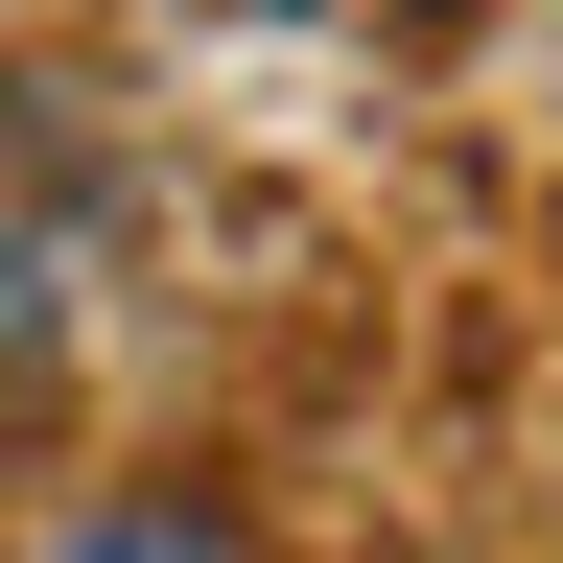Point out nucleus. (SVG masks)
<instances>
[{
	"instance_id": "f257e3e1",
	"label": "nucleus",
	"mask_w": 563,
	"mask_h": 563,
	"mask_svg": "<svg viewBox=\"0 0 563 563\" xmlns=\"http://www.w3.org/2000/svg\"><path fill=\"white\" fill-rule=\"evenodd\" d=\"M47 306H70V188H47V141L0 118V352H24Z\"/></svg>"
},
{
	"instance_id": "f03ea898",
	"label": "nucleus",
	"mask_w": 563,
	"mask_h": 563,
	"mask_svg": "<svg viewBox=\"0 0 563 563\" xmlns=\"http://www.w3.org/2000/svg\"><path fill=\"white\" fill-rule=\"evenodd\" d=\"M47 563H235L211 517H95V540H47Z\"/></svg>"
}]
</instances>
